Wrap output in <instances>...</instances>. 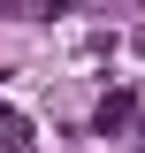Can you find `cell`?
Wrapping results in <instances>:
<instances>
[{
	"label": "cell",
	"instance_id": "6da1fadb",
	"mask_svg": "<svg viewBox=\"0 0 145 153\" xmlns=\"http://www.w3.org/2000/svg\"><path fill=\"white\" fill-rule=\"evenodd\" d=\"M122 123H130V92H115L107 107H99V130H122Z\"/></svg>",
	"mask_w": 145,
	"mask_h": 153
}]
</instances>
